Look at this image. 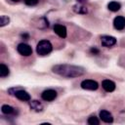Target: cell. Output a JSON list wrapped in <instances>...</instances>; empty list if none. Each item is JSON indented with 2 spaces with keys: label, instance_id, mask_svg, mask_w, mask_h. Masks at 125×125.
Here are the masks:
<instances>
[{
  "label": "cell",
  "instance_id": "1",
  "mask_svg": "<svg viewBox=\"0 0 125 125\" xmlns=\"http://www.w3.org/2000/svg\"><path fill=\"white\" fill-rule=\"evenodd\" d=\"M52 70L53 72L67 78L78 77L85 73V69L83 67L76 65H69V64H58L53 66Z\"/></svg>",
  "mask_w": 125,
  "mask_h": 125
},
{
  "label": "cell",
  "instance_id": "2",
  "mask_svg": "<svg viewBox=\"0 0 125 125\" xmlns=\"http://www.w3.org/2000/svg\"><path fill=\"white\" fill-rule=\"evenodd\" d=\"M53 46L51 44L50 41L48 40H41L38 42L37 46H36V52L39 56H46L49 53L52 52Z\"/></svg>",
  "mask_w": 125,
  "mask_h": 125
},
{
  "label": "cell",
  "instance_id": "3",
  "mask_svg": "<svg viewBox=\"0 0 125 125\" xmlns=\"http://www.w3.org/2000/svg\"><path fill=\"white\" fill-rule=\"evenodd\" d=\"M8 93L10 95H14L17 99L21 100V101H23V102H28L30 101V95L24 91L23 89H21V88H11L8 90Z\"/></svg>",
  "mask_w": 125,
  "mask_h": 125
},
{
  "label": "cell",
  "instance_id": "4",
  "mask_svg": "<svg viewBox=\"0 0 125 125\" xmlns=\"http://www.w3.org/2000/svg\"><path fill=\"white\" fill-rule=\"evenodd\" d=\"M80 86L85 89V90H90V91H95L99 88V84L97 81L95 80H91V79H86L83 80L80 84Z\"/></svg>",
  "mask_w": 125,
  "mask_h": 125
},
{
  "label": "cell",
  "instance_id": "5",
  "mask_svg": "<svg viewBox=\"0 0 125 125\" xmlns=\"http://www.w3.org/2000/svg\"><path fill=\"white\" fill-rule=\"evenodd\" d=\"M17 50H18V52H19L21 56L27 57V56H30V55L32 54V48H31L29 45L25 44V43H21V44H19L18 47H17Z\"/></svg>",
  "mask_w": 125,
  "mask_h": 125
},
{
  "label": "cell",
  "instance_id": "6",
  "mask_svg": "<svg viewBox=\"0 0 125 125\" xmlns=\"http://www.w3.org/2000/svg\"><path fill=\"white\" fill-rule=\"evenodd\" d=\"M57 92L53 89H48V90H45L42 94H41V98L46 101V102H52L54 101L56 98H57Z\"/></svg>",
  "mask_w": 125,
  "mask_h": 125
},
{
  "label": "cell",
  "instance_id": "7",
  "mask_svg": "<svg viewBox=\"0 0 125 125\" xmlns=\"http://www.w3.org/2000/svg\"><path fill=\"white\" fill-rule=\"evenodd\" d=\"M101 43L104 47H112L116 44V39L113 36L109 35H104L101 37Z\"/></svg>",
  "mask_w": 125,
  "mask_h": 125
},
{
  "label": "cell",
  "instance_id": "8",
  "mask_svg": "<svg viewBox=\"0 0 125 125\" xmlns=\"http://www.w3.org/2000/svg\"><path fill=\"white\" fill-rule=\"evenodd\" d=\"M113 25L115 29L117 30H122L125 27V18L122 16H118L113 20Z\"/></svg>",
  "mask_w": 125,
  "mask_h": 125
},
{
  "label": "cell",
  "instance_id": "9",
  "mask_svg": "<svg viewBox=\"0 0 125 125\" xmlns=\"http://www.w3.org/2000/svg\"><path fill=\"white\" fill-rule=\"evenodd\" d=\"M54 31L56 34H58L60 37L62 38H65L66 37V28L64 25H62V24H55L54 25Z\"/></svg>",
  "mask_w": 125,
  "mask_h": 125
},
{
  "label": "cell",
  "instance_id": "10",
  "mask_svg": "<svg viewBox=\"0 0 125 125\" xmlns=\"http://www.w3.org/2000/svg\"><path fill=\"white\" fill-rule=\"evenodd\" d=\"M100 118L102 119V121H104L105 123H111L113 121V117H112L111 113L104 109L100 111Z\"/></svg>",
  "mask_w": 125,
  "mask_h": 125
},
{
  "label": "cell",
  "instance_id": "11",
  "mask_svg": "<svg viewBox=\"0 0 125 125\" xmlns=\"http://www.w3.org/2000/svg\"><path fill=\"white\" fill-rule=\"evenodd\" d=\"M102 86L106 92H112L115 90V83L109 79H105L102 82Z\"/></svg>",
  "mask_w": 125,
  "mask_h": 125
},
{
  "label": "cell",
  "instance_id": "12",
  "mask_svg": "<svg viewBox=\"0 0 125 125\" xmlns=\"http://www.w3.org/2000/svg\"><path fill=\"white\" fill-rule=\"evenodd\" d=\"M29 106H30L31 109H33V110L36 111V112H39V111H42V110H43V105H42V104H41L39 101H36V100L30 101V102H29Z\"/></svg>",
  "mask_w": 125,
  "mask_h": 125
},
{
  "label": "cell",
  "instance_id": "13",
  "mask_svg": "<svg viewBox=\"0 0 125 125\" xmlns=\"http://www.w3.org/2000/svg\"><path fill=\"white\" fill-rule=\"evenodd\" d=\"M1 110L4 114H7V115H11V114L16 113V109L14 107H12L11 105H8V104H3L1 107Z\"/></svg>",
  "mask_w": 125,
  "mask_h": 125
},
{
  "label": "cell",
  "instance_id": "14",
  "mask_svg": "<svg viewBox=\"0 0 125 125\" xmlns=\"http://www.w3.org/2000/svg\"><path fill=\"white\" fill-rule=\"evenodd\" d=\"M107 8H108V10L111 11V12H117V11L120 10L121 4L118 3V2H116V1H112V2H109V3L107 4Z\"/></svg>",
  "mask_w": 125,
  "mask_h": 125
},
{
  "label": "cell",
  "instance_id": "15",
  "mask_svg": "<svg viewBox=\"0 0 125 125\" xmlns=\"http://www.w3.org/2000/svg\"><path fill=\"white\" fill-rule=\"evenodd\" d=\"M73 11L75 13H77V14H86L87 13V8L84 7L81 4H78V5H74L73 6Z\"/></svg>",
  "mask_w": 125,
  "mask_h": 125
},
{
  "label": "cell",
  "instance_id": "16",
  "mask_svg": "<svg viewBox=\"0 0 125 125\" xmlns=\"http://www.w3.org/2000/svg\"><path fill=\"white\" fill-rule=\"evenodd\" d=\"M9 73H10V70H9L8 66L5 65L4 63H1L0 64V76L1 77H6V76L9 75Z\"/></svg>",
  "mask_w": 125,
  "mask_h": 125
},
{
  "label": "cell",
  "instance_id": "17",
  "mask_svg": "<svg viewBox=\"0 0 125 125\" xmlns=\"http://www.w3.org/2000/svg\"><path fill=\"white\" fill-rule=\"evenodd\" d=\"M9 22H10V19L7 16H1V18H0V26L1 27L5 26Z\"/></svg>",
  "mask_w": 125,
  "mask_h": 125
},
{
  "label": "cell",
  "instance_id": "18",
  "mask_svg": "<svg viewBox=\"0 0 125 125\" xmlns=\"http://www.w3.org/2000/svg\"><path fill=\"white\" fill-rule=\"evenodd\" d=\"M88 123L90 125H99L100 124V121H99V119L96 116H90L88 118Z\"/></svg>",
  "mask_w": 125,
  "mask_h": 125
},
{
  "label": "cell",
  "instance_id": "19",
  "mask_svg": "<svg viewBox=\"0 0 125 125\" xmlns=\"http://www.w3.org/2000/svg\"><path fill=\"white\" fill-rule=\"evenodd\" d=\"M39 0H24V3L27 5V6H34L38 3Z\"/></svg>",
  "mask_w": 125,
  "mask_h": 125
},
{
  "label": "cell",
  "instance_id": "20",
  "mask_svg": "<svg viewBox=\"0 0 125 125\" xmlns=\"http://www.w3.org/2000/svg\"><path fill=\"white\" fill-rule=\"evenodd\" d=\"M90 52H91L92 54H94V55H98V54L100 53V51H99V50H98L97 48H95V47H94V48H91Z\"/></svg>",
  "mask_w": 125,
  "mask_h": 125
},
{
  "label": "cell",
  "instance_id": "21",
  "mask_svg": "<svg viewBox=\"0 0 125 125\" xmlns=\"http://www.w3.org/2000/svg\"><path fill=\"white\" fill-rule=\"evenodd\" d=\"M21 37L22 38H25V39H28V34H26V33H24V34H21Z\"/></svg>",
  "mask_w": 125,
  "mask_h": 125
},
{
  "label": "cell",
  "instance_id": "22",
  "mask_svg": "<svg viewBox=\"0 0 125 125\" xmlns=\"http://www.w3.org/2000/svg\"><path fill=\"white\" fill-rule=\"evenodd\" d=\"M78 2H80V3H85V2H87V0H77Z\"/></svg>",
  "mask_w": 125,
  "mask_h": 125
},
{
  "label": "cell",
  "instance_id": "23",
  "mask_svg": "<svg viewBox=\"0 0 125 125\" xmlns=\"http://www.w3.org/2000/svg\"><path fill=\"white\" fill-rule=\"evenodd\" d=\"M12 1H14V2H18V1H20V0H12Z\"/></svg>",
  "mask_w": 125,
  "mask_h": 125
}]
</instances>
